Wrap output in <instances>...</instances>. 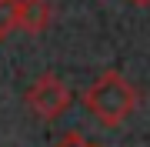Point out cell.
Instances as JSON below:
<instances>
[{
    "instance_id": "7a4b0ae2",
    "label": "cell",
    "mask_w": 150,
    "mask_h": 147,
    "mask_svg": "<svg viewBox=\"0 0 150 147\" xmlns=\"http://www.w3.org/2000/svg\"><path fill=\"white\" fill-rule=\"evenodd\" d=\"M70 100H74V94H70V87L57 74H40L27 87V107L40 120H57L70 107Z\"/></svg>"
},
{
    "instance_id": "5b68a950",
    "label": "cell",
    "mask_w": 150,
    "mask_h": 147,
    "mask_svg": "<svg viewBox=\"0 0 150 147\" xmlns=\"http://www.w3.org/2000/svg\"><path fill=\"white\" fill-rule=\"evenodd\" d=\"M50 147H93L90 141H87L83 134H77V131H70V134H64L57 144H50Z\"/></svg>"
},
{
    "instance_id": "52a82bcc",
    "label": "cell",
    "mask_w": 150,
    "mask_h": 147,
    "mask_svg": "<svg viewBox=\"0 0 150 147\" xmlns=\"http://www.w3.org/2000/svg\"><path fill=\"white\" fill-rule=\"evenodd\" d=\"M93 147H97V144H93Z\"/></svg>"
},
{
    "instance_id": "277c9868",
    "label": "cell",
    "mask_w": 150,
    "mask_h": 147,
    "mask_svg": "<svg viewBox=\"0 0 150 147\" xmlns=\"http://www.w3.org/2000/svg\"><path fill=\"white\" fill-rule=\"evenodd\" d=\"M13 30H20V4L0 0V40H7Z\"/></svg>"
},
{
    "instance_id": "6da1fadb",
    "label": "cell",
    "mask_w": 150,
    "mask_h": 147,
    "mask_svg": "<svg viewBox=\"0 0 150 147\" xmlns=\"http://www.w3.org/2000/svg\"><path fill=\"white\" fill-rule=\"evenodd\" d=\"M140 94L137 87L117 70H103L90 87L83 90V107L90 110V117H97L103 127H120L123 120L137 110Z\"/></svg>"
},
{
    "instance_id": "8992f818",
    "label": "cell",
    "mask_w": 150,
    "mask_h": 147,
    "mask_svg": "<svg viewBox=\"0 0 150 147\" xmlns=\"http://www.w3.org/2000/svg\"><path fill=\"white\" fill-rule=\"evenodd\" d=\"M130 4H137V7H150V0H130Z\"/></svg>"
},
{
    "instance_id": "3957f363",
    "label": "cell",
    "mask_w": 150,
    "mask_h": 147,
    "mask_svg": "<svg viewBox=\"0 0 150 147\" xmlns=\"http://www.w3.org/2000/svg\"><path fill=\"white\" fill-rule=\"evenodd\" d=\"M20 4V30L27 33H40L50 27V20H54V7L47 4V0H17Z\"/></svg>"
}]
</instances>
